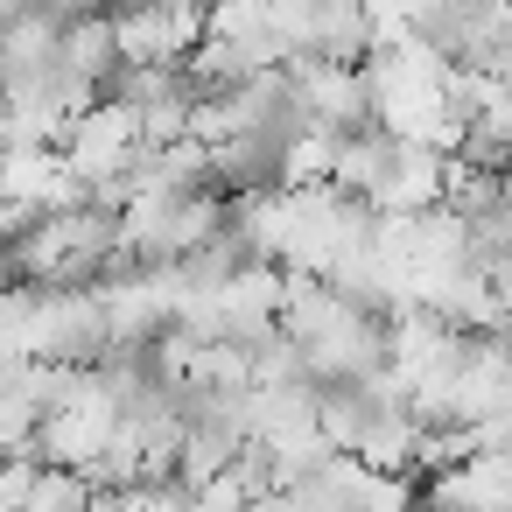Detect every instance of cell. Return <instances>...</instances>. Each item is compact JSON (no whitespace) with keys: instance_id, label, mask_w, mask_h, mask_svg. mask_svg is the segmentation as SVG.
<instances>
[{"instance_id":"52a82bcc","label":"cell","mask_w":512,"mask_h":512,"mask_svg":"<svg viewBox=\"0 0 512 512\" xmlns=\"http://www.w3.org/2000/svg\"><path fill=\"white\" fill-rule=\"evenodd\" d=\"M57 64H64L71 78H85V85H113V78L127 71V57H120V15H99V8L71 15Z\"/></svg>"},{"instance_id":"ba28073f","label":"cell","mask_w":512,"mask_h":512,"mask_svg":"<svg viewBox=\"0 0 512 512\" xmlns=\"http://www.w3.org/2000/svg\"><path fill=\"white\" fill-rule=\"evenodd\" d=\"M211 36L218 43H260V36H274V0H211Z\"/></svg>"},{"instance_id":"8992f818","label":"cell","mask_w":512,"mask_h":512,"mask_svg":"<svg viewBox=\"0 0 512 512\" xmlns=\"http://www.w3.org/2000/svg\"><path fill=\"white\" fill-rule=\"evenodd\" d=\"M337 155H344V127H323V120H295L274 148V183L288 190H316V183H337Z\"/></svg>"},{"instance_id":"5b68a950","label":"cell","mask_w":512,"mask_h":512,"mask_svg":"<svg viewBox=\"0 0 512 512\" xmlns=\"http://www.w3.org/2000/svg\"><path fill=\"white\" fill-rule=\"evenodd\" d=\"M421 498H435V505H512V442L477 449V456L435 470L421 484Z\"/></svg>"},{"instance_id":"3957f363","label":"cell","mask_w":512,"mask_h":512,"mask_svg":"<svg viewBox=\"0 0 512 512\" xmlns=\"http://www.w3.org/2000/svg\"><path fill=\"white\" fill-rule=\"evenodd\" d=\"M288 106L295 120H323V127H365L372 120V71L344 64V57H295L288 64Z\"/></svg>"},{"instance_id":"277c9868","label":"cell","mask_w":512,"mask_h":512,"mask_svg":"<svg viewBox=\"0 0 512 512\" xmlns=\"http://www.w3.org/2000/svg\"><path fill=\"white\" fill-rule=\"evenodd\" d=\"M449 204V155L421 141H393L386 183L372 190V211H435Z\"/></svg>"},{"instance_id":"6da1fadb","label":"cell","mask_w":512,"mask_h":512,"mask_svg":"<svg viewBox=\"0 0 512 512\" xmlns=\"http://www.w3.org/2000/svg\"><path fill=\"white\" fill-rule=\"evenodd\" d=\"M106 260H120V218L106 204L43 211L15 239V274L22 281H99Z\"/></svg>"},{"instance_id":"7a4b0ae2","label":"cell","mask_w":512,"mask_h":512,"mask_svg":"<svg viewBox=\"0 0 512 512\" xmlns=\"http://www.w3.org/2000/svg\"><path fill=\"white\" fill-rule=\"evenodd\" d=\"M64 155H71V169L92 183V197H99L106 183H127V176H134V162L148 155V120H141V106H134L127 92L92 99V106L71 120Z\"/></svg>"}]
</instances>
